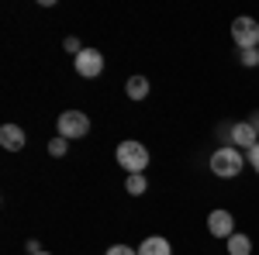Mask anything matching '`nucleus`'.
<instances>
[{
	"label": "nucleus",
	"mask_w": 259,
	"mask_h": 255,
	"mask_svg": "<svg viewBox=\"0 0 259 255\" xmlns=\"http://www.w3.org/2000/svg\"><path fill=\"white\" fill-rule=\"evenodd\" d=\"M118 166L128 173V176H135V173H145V166H149V148L142 145V141H121L118 145Z\"/></svg>",
	"instance_id": "obj_1"
},
{
	"label": "nucleus",
	"mask_w": 259,
	"mask_h": 255,
	"mask_svg": "<svg viewBox=\"0 0 259 255\" xmlns=\"http://www.w3.org/2000/svg\"><path fill=\"white\" fill-rule=\"evenodd\" d=\"M249 159H242V152L235 145H225V148H214V156H211V173L221 179H232L242 173V166H245Z\"/></svg>",
	"instance_id": "obj_2"
},
{
	"label": "nucleus",
	"mask_w": 259,
	"mask_h": 255,
	"mask_svg": "<svg viewBox=\"0 0 259 255\" xmlns=\"http://www.w3.org/2000/svg\"><path fill=\"white\" fill-rule=\"evenodd\" d=\"M56 124H59V138H66V141L87 138V131H90V118L83 111H62Z\"/></svg>",
	"instance_id": "obj_3"
},
{
	"label": "nucleus",
	"mask_w": 259,
	"mask_h": 255,
	"mask_svg": "<svg viewBox=\"0 0 259 255\" xmlns=\"http://www.w3.org/2000/svg\"><path fill=\"white\" fill-rule=\"evenodd\" d=\"M232 38L239 45V52L259 48V21L256 18H235L232 21Z\"/></svg>",
	"instance_id": "obj_4"
},
{
	"label": "nucleus",
	"mask_w": 259,
	"mask_h": 255,
	"mask_svg": "<svg viewBox=\"0 0 259 255\" xmlns=\"http://www.w3.org/2000/svg\"><path fill=\"white\" fill-rule=\"evenodd\" d=\"M73 66H76V73H80L83 79H94L104 73V56H100L97 48H83L80 56L73 59Z\"/></svg>",
	"instance_id": "obj_5"
},
{
	"label": "nucleus",
	"mask_w": 259,
	"mask_h": 255,
	"mask_svg": "<svg viewBox=\"0 0 259 255\" xmlns=\"http://www.w3.org/2000/svg\"><path fill=\"white\" fill-rule=\"evenodd\" d=\"M228 141L239 148V152H252L259 145V135H256V128L249 124V121H239V124H232V131H228Z\"/></svg>",
	"instance_id": "obj_6"
},
{
	"label": "nucleus",
	"mask_w": 259,
	"mask_h": 255,
	"mask_svg": "<svg viewBox=\"0 0 259 255\" xmlns=\"http://www.w3.org/2000/svg\"><path fill=\"white\" fill-rule=\"evenodd\" d=\"M207 231L214 238H232L235 235V217H232V211H225V207L211 211L207 214Z\"/></svg>",
	"instance_id": "obj_7"
},
{
	"label": "nucleus",
	"mask_w": 259,
	"mask_h": 255,
	"mask_svg": "<svg viewBox=\"0 0 259 255\" xmlns=\"http://www.w3.org/2000/svg\"><path fill=\"white\" fill-rule=\"evenodd\" d=\"M24 141H28V138H24V131H21L18 124H4V128H0V145H4L7 152H21Z\"/></svg>",
	"instance_id": "obj_8"
},
{
	"label": "nucleus",
	"mask_w": 259,
	"mask_h": 255,
	"mask_svg": "<svg viewBox=\"0 0 259 255\" xmlns=\"http://www.w3.org/2000/svg\"><path fill=\"white\" fill-rule=\"evenodd\" d=\"M139 255H173V248H169V241L162 235H149L139 245Z\"/></svg>",
	"instance_id": "obj_9"
},
{
	"label": "nucleus",
	"mask_w": 259,
	"mask_h": 255,
	"mask_svg": "<svg viewBox=\"0 0 259 255\" xmlns=\"http://www.w3.org/2000/svg\"><path fill=\"white\" fill-rule=\"evenodd\" d=\"M124 93H128L132 100H145V97H149V79H145V76H128Z\"/></svg>",
	"instance_id": "obj_10"
},
{
	"label": "nucleus",
	"mask_w": 259,
	"mask_h": 255,
	"mask_svg": "<svg viewBox=\"0 0 259 255\" xmlns=\"http://www.w3.org/2000/svg\"><path fill=\"white\" fill-rule=\"evenodd\" d=\"M252 252V238L249 235H239V231H235V235L228 238V255H249Z\"/></svg>",
	"instance_id": "obj_11"
},
{
	"label": "nucleus",
	"mask_w": 259,
	"mask_h": 255,
	"mask_svg": "<svg viewBox=\"0 0 259 255\" xmlns=\"http://www.w3.org/2000/svg\"><path fill=\"white\" fill-rule=\"evenodd\" d=\"M149 190V179L142 176V173H135V176H128L124 179V193H132V196H142Z\"/></svg>",
	"instance_id": "obj_12"
},
{
	"label": "nucleus",
	"mask_w": 259,
	"mask_h": 255,
	"mask_svg": "<svg viewBox=\"0 0 259 255\" xmlns=\"http://www.w3.org/2000/svg\"><path fill=\"white\" fill-rule=\"evenodd\" d=\"M66 148H69L66 138H52V141H49V156H52V159H62V156H66Z\"/></svg>",
	"instance_id": "obj_13"
},
{
	"label": "nucleus",
	"mask_w": 259,
	"mask_h": 255,
	"mask_svg": "<svg viewBox=\"0 0 259 255\" xmlns=\"http://www.w3.org/2000/svg\"><path fill=\"white\" fill-rule=\"evenodd\" d=\"M239 62L249 66V69H256L259 66V48H245V52H239Z\"/></svg>",
	"instance_id": "obj_14"
},
{
	"label": "nucleus",
	"mask_w": 259,
	"mask_h": 255,
	"mask_svg": "<svg viewBox=\"0 0 259 255\" xmlns=\"http://www.w3.org/2000/svg\"><path fill=\"white\" fill-rule=\"evenodd\" d=\"M104 255H139V248H128V245H111Z\"/></svg>",
	"instance_id": "obj_15"
},
{
	"label": "nucleus",
	"mask_w": 259,
	"mask_h": 255,
	"mask_svg": "<svg viewBox=\"0 0 259 255\" xmlns=\"http://www.w3.org/2000/svg\"><path fill=\"white\" fill-rule=\"evenodd\" d=\"M66 52H73V59L83 52V45H80V38H66Z\"/></svg>",
	"instance_id": "obj_16"
},
{
	"label": "nucleus",
	"mask_w": 259,
	"mask_h": 255,
	"mask_svg": "<svg viewBox=\"0 0 259 255\" xmlns=\"http://www.w3.org/2000/svg\"><path fill=\"white\" fill-rule=\"evenodd\" d=\"M249 166H252V169H256V173H259V145H256V148H252V152H249Z\"/></svg>",
	"instance_id": "obj_17"
},
{
	"label": "nucleus",
	"mask_w": 259,
	"mask_h": 255,
	"mask_svg": "<svg viewBox=\"0 0 259 255\" xmlns=\"http://www.w3.org/2000/svg\"><path fill=\"white\" fill-rule=\"evenodd\" d=\"M249 124L256 128V135H259V111H256V114H252V121H249Z\"/></svg>",
	"instance_id": "obj_18"
},
{
	"label": "nucleus",
	"mask_w": 259,
	"mask_h": 255,
	"mask_svg": "<svg viewBox=\"0 0 259 255\" xmlns=\"http://www.w3.org/2000/svg\"><path fill=\"white\" fill-rule=\"evenodd\" d=\"M38 255H49V252H38Z\"/></svg>",
	"instance_id": "obj_19"
}]
</instances>
